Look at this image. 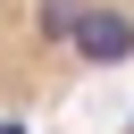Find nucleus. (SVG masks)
Wrapping results in <instances>:
<instances>
[{
  "label": "nucleus",
  "mask_w": 134,
  "mask_h": 134,
  "mask_svg": "<svg viewBox=\"0 0 134 134\" xmlns=\"http://www.w3.org/2000/svg\"><path fill=\"white\" fill-rule=\"evenodd\" d=\"M117 67H134V0H0V117L50 109Z\"/></svg>",
  "instance_id": "nucleus-1"
}]
</instances>
